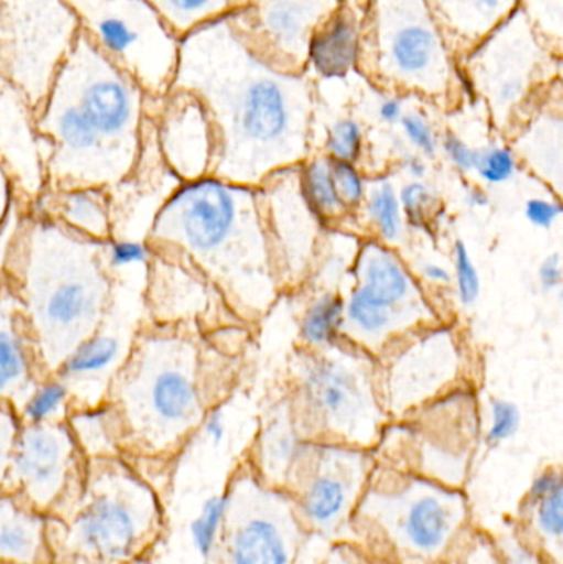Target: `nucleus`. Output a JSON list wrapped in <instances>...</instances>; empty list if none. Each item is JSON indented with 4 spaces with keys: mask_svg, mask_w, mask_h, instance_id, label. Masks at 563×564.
<instances>
[{
    "mask_svg": "<svg viewBox=\"0 0 563 564\" xmlns=\"http://www.w3.org/2000/svg\"><path fill=\"white\" fill-rule=\"evenodd\" d=\"M171 89L194 93L207 108L217 135V177L253 185L306 154V79L270 62L234 10L178 39Z\"/></svg>",
    "mask_w": 563,
    "mask_h": 564,
    "instance_id": "obj_1",
    "label": "nucleus"
},
{
    "mask_svg": "<svg viewBox=\"0 0 563 564\" xmlns=\"http://www.w3.org/2000/svg\"><path fill=\"white\" fill-rule=\"evenodd\" d=\"M327 159L357 164L364 154V129L356 119L343 118L327 131Z\"/></svg>",
    "mask_w": 563,
    "mask_h": 564,
    "instance_id": "obj_38",
    "label": "nucleus"
},
{
    "mask_svg": "<svg viewBox=\"0 0 563 564\" xmlns=\"http://www.w3.org/2000/svg\"><path fill=\"white\" fill-rule=\"evenodd\" d=\"M559 486H562V479L559 474H541V476L534 480V484H532L531 492H529V499H531L532 503H538L539 500L544 499L545 496H549V494Z\"/></svg>",
    "mask_w": 563,
    "mask_h": 564,
    "instance_id": "obj_49",
    "label": "nucleus"
},
{
    "mask_svg": "<svg viewBox=\"0 0 563 564\" xmlns=\"http://www.w3.org/2000/svg\"><path fill=\"white\" fill-rule=\"evenodd\" d=\"M29 207L89 240L105 243L112 237L109 188L86 184L48 185Z\"/></svg>",
    "mask_w": 563,
    "mask_h": 564,
    "instance_id": "obj_20",
    "label": "nucleus"
},
{
    "mask_svg": "<svg viewBox=\"0 0 563 564\" xmlns=\"http://www.w3.org/2000/svg\"><path fill=\"white\" fill-rule=\"evenodd\" d=\"M86 466L88 460L79 453L65 421L22 424L13 443L6 489L53 519L78 496Z\"/></svg>",
    "mask_w": 563,
    "mask_h": 564,
    "instance_id": "obj_12",
    "label": "nucleus"
},
{
    "mask_svg": "<svg viewBox=\"0 0 563 564\" xmlns=\"http://www.w3.org/2000/svg\"><path fill=\"white\" fill-rule=\"evenodd\" d=\"M112 280L111 301L98 327L86 335L55 370L72 388L75 404L106 400L112 380L131 355L139 332L149 324L144 305L145 273Z\"/></svg>",
    "mask_w": 563,
    "mask_h": 564,
    "instance_id": "obj_10",
    "label": "nucleus"
},
{
    "mask_svg": "<svg viewBox=\"0 0 563 564\" xmlns=\"http://www.w3.org/2000/svg\"><path fill=\"white\" fill-rule=\"evenodd\" d=\"M86 39L149 98H162L174 82L178 36L148 0H68Z\"/></svg>",
    "mask_w": 563,
    "mask_h": 564,
    "instance_id": "obj_7",
    "label": "nucleus"
},
{
    "mask_svg": "<svg viewBox=\"0 0 563 564\" xmlns=\"http://www.w3.org/2000/svg\"><path fill=\"white\" fill-rule=\"evenodd\" d=\"M201 332L145 324L106 400L121 416L126 457L175 456L212 406Z\"/></svg>",
    "mask_w": 563,
    "mask_h": 564,
    "instance_id": "obj_5",
    "label": "nucleus"
},
{
    "mask_svg": "<svg viewBox=\"0 0 563 564\" xmlns=\"http://www.w3.org/2000/svg\"><path fill=\"white\" fill-rule=\"evenodd\" d=\"M423 280L435 285H450L453 282L452 273L439 263H423L420 267Z\"/></svg>",
    "mask_w": 563,
    "mask_h": 564,
    "instance_id": "obj_51",
    "label": "nucleus"
},
{
    "mask_svg": "<svg viewBox=\"0 0 563 564\" xmlns=\"http://www.w3.org/2000/svg\"><path fill=\"white\" fill-rule=\"evenodd\" d=\"M370 23L362 55L380 79L423 95L448 91L453 63L429 0H373Z\"/></svg>",
    "mask_w": 563,
    "mask_h": 564,
    "instance_id": "obj_9",
    "label": "nucleus"
},
{
    "mask_svg": "<svg viewBox=\"0 0 563 564\" xmlns=\"http://www.w3.org/2000/svg\"><path fill=\"white\" fill-rule=\"evenodd\" d=\"M148 2L178 39L191 30L235 10V0H148Z\"/></svg>",
    "mask_w": 563,
    "mask_h": 564,
    "instance_id": "obj_31",
    "label": "nucleus"
},
{
    "mask_svg": "<svg viewBox=\"0 0 563 564\" xmlns=\"http://www.w3.org/2000/svg\"><path fill=\"white\" fill-rule=\"evenodd\" d=\"M112 284L101 241L29 207L0 285L15 297L46 373L98 327Z\"/></svg>",
    "mask_w": 563,
    "mask_h": 564,
    "instance_id": "obj_3",
    "label": "nucleus"
},
{
    "mask_svg": "<svg viewBox=\"0 0 563 564\" xmlns=\"http://www.w3.org/2000/svg\"><path fill=\"white\" fill-rule=\"evenodd\" d=\"M552 55L524 10L516 9L468 56V78L496 119H508L538 86Z\"/></svg>",
    "mask_w": 563,
    "mask_h": 564,
    "instance_id": "obj_11",
    "label": "nucleus"
},
{
    "mask_svg": "<svg viewBox=\"0 0 563 564\" xmlns=\"http://www.w3.org/2000/svg\"><path fill=\"white\" fill-rule=\"evenodd\" d=\"M465 204L469 208H486L491 204V198H489L488 192L483 191V188L472 187L466 191Z\"/></svg>",
    "mask_w": 563,
    "mask_h": 564,
    "instance_id": "obj_54",
    "label": "nucleus"
},
{
    "mask_svg": "<svg viewBox=\"0 0 563 564\" xmlns=\"http://www.w3.org/2000/svg\"><path fill=\"white\" fill-rule=\"evenodd\" d=\"M52 519L0 489V564H53Z\"/></svg>",
    "mask_w": 563,
    "mask_h": 564,
    "instance_id": "obj_22",
    "label": "nucleus"
},
{
    "mask_svg": "<svg viewBox=\"0 0 563 564\" xmlns=\"http://www.w3.org/2000/svg\"><path fill=\"white\" fill-rule=\"evenodd\" d=\"M68 0H0V76L33 111L82 36Z\"/></svg>",
    "mask_w": 563,
    "mask_h": 564,
    "instance_id": "obj_8",
    "label": "nucleus"
},
{
    "mask_svg": "<svg viewBox=\"0 0 563 564\" xmlns=\"http://www.w3.org/2000/svg\"><path fill=\"white\" fill-rule=\"evenodd\" d=\"M231 564H288V549L280 530L270 520L255 519L235 532Z\"/></svg>",
    "mask_w": 563,
    "mask_h": 564,
    "instance_id": "obj_27",
    "label": "nucleus"
},
{
    "mask_svg": "<svg viewBox=\"0 0 563 564\" xmlns=\"http://www.w3.org/2000/svg\"><path fill=\"white\" fill-rule=\"evenodd\" d=\"M521 410L512 401L496 398L491 401V424H489L486 443L499 446L511 440L521 427Z\"/></svg>",
    "mask_w": 563,
    "mask_h": 564,
    "instance_id": "obj_41",
    "label": "nucleus"
},
{
    "mask_svg": "<svg viewBox=\"0 0 563 564\" xmlns=\"http://www.w3.org/2000/svg\"><path fill=\"white\" fill-rule=\"evenodd\" d=\"M453 513L443 500L423 497L412 503L405 517V536L420 552H433L448 539Z\"/></svg>",
    "mask_w": 563,
    "mask_h": 564,
    "instance_id": "obj_29",
    "label": "nucleus"
},
{
    "mask_svg": "<svg viewBox=\"0 0 563 564\" xmlns=\"http://www.w3.org/2000/svg\"><path fill=\"white\" fill-rule=\"evenodd\" d=\"M403 169L407 174L413 178V181H423L429 174V165H426L425 159L420 154H407L402 161Z\"/></svg>",
    "mask_w": 563,
    "mask_h": 564,
    "instance_id": "obj_53",
    "label": "nucleus"
},
{
    "mask_svg": "<svg viewBox=\"0 0 563 564\" xmlns=\"http://www.w3.org/2000/svg\"><path fill=\"white\" fill-rule=\"evenodd\" d=\"M403 115H405L403 102L399 98L382 99L379 108H377V116H379L380 121L389 126L399 124Z\"/></svg>",
    "mask_w": 563,
    "mask_h": 564,
    "instance_id": "obj_50",
    "label": "nucleus"
},
{
    "mask_svg": "<svg viewBox=\"0 0 563 564\" xmlns=\"http://www.w3.org/2000/svg\"><path fill=\"white\" fill-rule=\"evenodd\" d=\"M181 182L162 162L148 118L134 169L111 192L112 237L148 238L152 221Z\"/></svg>",
    "mask_w": 563,
    "mask_h": 564,
    "instance_id": "obj_17",
    "label": "nucleus"
},
{
    "mask_svg": "<svg viewBox=\"0 0 563 564\" xmlns=\"http://www.w3.org/2000/svg\"><path fill=\"white\" fill-rule=\"evenodd\" d=\"M519 159L515 149L492 144L478 149L475 174L488 185H502L518 175Z\"/></svg>",
    "mask_w": 563,
    "mask_h": 564,
    "instance_id": "obj_37",
    "label": "nucleus"
},
{
    "mask_svg": "<svg viewBox=\"0 0 563 564\" xmlns=\"http://www.w3.org/2000/svg\"><path fill=\"white\" fill-rule=\"evenodd\" d=\"M400 207L403 220L413 230L432 231L433 217H435L436 195L432 187L422 181H412L403 185L399 192Z\"/></svg>",
    "mask_w": 563,
    "mask_h": 564,
    "instance_id": "obj_36",
    "label": "nucleus"
},
{
    "mask_svg": "<svg viewBox=\"0 0 563 564\" xmlns=\"http://www.w3.org/2000/svg\"><path fill=\"white\" fill-rule=\"evenodd\" d=\"M364 207L367 218L383 243L393 245L402 240L405 220L393 182L389 178L377 181L373 187L367 191Z\"/></svg>",
    "mask_w": 563,
    "mask_h": 564,
    "instance_id": "obj_32",
    "label": "nucleus"
},
{
    "mask_svg": "<svg viewBox=\"0 0 563 564\" xmlns=\"http://www.w3.org/2000/svg\"><path fill=\"white\" fill-rule=\"evenodd\" d=\"M529 19L538 29L548 33L549 39H562V0H524Z\"/></svg>",
    "mask_w": 563,
    "mask_h": 564,
    "instance_id": "obj_43",
    "label": "nucleus"
},
{
    "mask_svg": "<svg viewBox=\"0 0 563 564\" xmlns=\"http://www.w3.org/2000/svg\"><path fill=\"white\" fill-rule=\"evenodd\" d=\"M331 171H333L337 194H339L340 200L346 205L347 210H356V208L362 207L364 202H366L367 182L356 164L331 161Z\"/></svg>",
    "mask_w": 563,
    "mask_h": 564,
    "instance_id": "obj_40",
    "label": "nucleus"
},
{
    "mask_svg": "<svg viewBox=\"0 0 563 564\" xmlns=\"http://www.w3.org/2000/svg\"><path fill=\"white\" fill-rule=\"evenodd\" d=\"M235 15L255 46L288 72L306 66L313 33L340 6V0H235Z\"/></svg>",
    "mask_w": 563,
    "mask_h": 564,
    "instance_id": "obj_13",
    "label": "nucleus"
},
{
    "mask_svg": "<svg viewBox=\"0 0 563 564\" xmlns=\"http://www.w3.org/2000/svg\"><path fill=\"white\" fill-rule=\"evenodd\" d=\"M0 167L20 200L32 204L46 187V144L32 106L9 86L0 88Z\"/></svg>",
    "mask_w": 563,
    "mask_h": 564,
    "instance_id": "obj_18",
    "label": "nucleus"
},
{
    "mask_svg": "<svg viewBox=\"0 0 563 564\" xmlns=\"http://www.w3.org/2000/svg\"><path fill=\"white\" fill-rule=\"evenodd\" d=\"M538 281L544 292H554L561 289L563 281L561 254H549V257L542 261L538 270Z\"/></svg>",
    "mask_w": 563,
    "mask_h": 564,
    "instance_id": "obj_48",
    "label": "nucleus"
},
{
    "mask_svg": "<svg viewBox=\"0 0 563 564\" xmlns=\"http://www.w3.org/2000/svg\"><path fill=\"white\" fill-rule=\"evenodd\" d=\"M17 198H19V195H17L9 175L0 167V221L3 220L10 207L15 204Z\"/></svg>",
    "mask_w": 563,
    "mask_h": 564,
    "instance_id": "obj_52",
    "label": "nucleus"
},
{
    "mask_svg": "<svg viewBox=\"0 0 563 564\" xmlns=\"http://www.w3.org/2000/svg\"><path fill=\"white\" fill-rule=\"evenodd\" d=\"M149 101L82 33L35 109L48 185L112 188L124 181L141 154Z\"/></svg>",
    "mask_w": 563,
    "mask_h": 564,
    "instance_id": "obj_2",
    "label": "nucleus"
},
{
    "mask_svg": "<svg viewBox=\"0 0 563 564\" xmlns=\"http://www.w3.org/2000/svg\"><path fill=\"white\" fill-rule=\"evenodd\" d=\"M149 121L162 162L178 182L212 174L217 135L198 96L184 89H169L162 98H151Z\"/></svg>",
    "mask_w": 563,
    "mask_h": 564,
    "instance_id": "obj_14",
    "label": "nucleus"
},
{
    "mask_svg": "<svg viewBox=\"0 0 563 564\" xmlns=\"http://www.w3.org/2000/svg\"><path fill=\"white\" fill-rule=\"evenodd\" d=\"M149 241L187 258L235 311H263L274 297L273 251L251 185L214 174L181 182L155 215Z\"/></svg>",
    "mask_w": 563,
    "mask_h": 564,
    "instance_id": "obj_4",
    "label": "nucleus"
},
{
    "mask_svg": "<svg viewBox=\"0 0 563 564\" xmlns=\"http://www.w3.org/2000/svg\"><path fill=\"white\" fill-rule=\"evenodd\" d=\"M20 426L22 423H20L15 406L7 401H0V489L6 487L10 456H12L13 443H15Z\"/></svg>",
    "mask_w": 563,
    "mask_h": 564,
    "instance_id": "obj_44",
    "label": "nucleus"
},
{
    "mask_svg": "<svg viewBox=\"0 0 563 564\" xmlns=\"http://www.w3.org/2000/svg\"><path fill=\"white\" fill-rule=\"evenodd\" d=\"M399 124L403 134H405L407 141L419 151L420 155L433 159L439 154V134L422 112H405Z\"/></svg>",
    "mask_w": 563,
    "mask_h": 564,
    "instance_id": "obj_42",
    "label": "nucleus"
},
{
    "mask_svg": "<svg viewBox=\"0 0 563 564\" xmlns=\"http://www.w3.org/2000/svg\"><path fill=\"white\" fill-rule=\"evenodd\" d=\"M443 152H445L448 161L458 169L463 174H472L475 172L476 158H478V149L466 144L455 132H446L440 141Z\"/></svg>",
    "mask_w": 563,
    "mask_h": 564,
    "instance_id": "obj_46",
    "label": "nucleus"
},
{
    "mask_svg": "<svg viewBox=\"0 0 563 564\" xmlns=\"http://www.w3.org/2000/svg\"><path fill=\"white\" fill-rule=\"evenodd\" d=\"M154 253L148 238L111 237L102 243V261L112 278L145 273Z\"/></svg>",
    "mask_w": 563,
    "mask_h": 564,
    "instance_id": "obj_33",
    "label": "nucleus"
},
{
    "mask_svg": "<svg viewBox=\"0 0 563 564\" xmlns=\"http://www.w3.org/2000/svg\"><path fill=\"white\" fill-rule=\"evenodd\" d=\"M228 503H230L228 496L210 497L188 527L192 545L204 560L214 555L218 533H220L225 516H227Z\"/></svg>",
    "mask_w": 563,
    "mask_h": 564,
    "instance_id": "obj_35",
    "label": "nucleus"
},
{
    "mask_svg": "<svg viewBox=\"0 0 563 564\" xmlns=\"http://www.w3.org/2000/svg\"><path fill=\"white\" fill-rule=\"evenodd\" d=\"M346 502V484L334 474H321L307 490L304 509L313 522L327 525L339 517Z\"/></svg>",
    "mask_w": 563,
    "mask_h": 564,
    "instance_id": "obj_34",
    "label": "nucleus"
},
{
    "mask_svg": "<svg viewBox=\"0 0 563 564\" xmlns=\"http://www.w3.org/2000/svg\"><path fill=\"white\" fill-rule=\"evenodd\" d=\"M344 322V299L329 292L320 295L301 321V340L316 350L334 347L343 337Z\"/></svg>",
    "mask_w": 563,
    "mask_h": 564,
    "instance_id": "obj_30",
    "label": "nucleus"
},
{
    "mask_svg": "<svg viewBox=\"0 0 563 564\" xmlns=\"http://www.w3.org/2000/svg\"><path fill=\"white\" fill-rule=\"evenodd\" d=\"M45 373L15 297L0 285V401L17 410Z\"/></svg>",
    "mask_w": 563,
    "mask_h": 564,
    "instance_id": "obj_19",
    "label": "nucleus"
},
{
    "mask_svg": "<svg viewBox=\"0 0 563 564\" xmlns=\"http://www.w3.org/2000/svg\"><path fill=\"white\" fill-rule=\"evenodd\" d=\"M303 391L314 413L337 427H353L376 408L366 367L346 351L313 357L304 367Z\"/></svg>",
    "mask_w": 563,
    "mask_h": 564,
    "instance_id": "obj_16",
    "label": "nucleus"
},
{
    "mask_svg": "<svg viewBox=\"0 0 563 564\" xmlns=\"http://www.w3.org/2000/svg\"><path fill=\"white\" fill-rule=\"evenodd\" d=\"M161 525V499L134 460H89L78 496L52 519L55 562L134 563L151 549Z\"/></svg>",
    "mask_w": 563,
    "mask_h": 564,
    "instance_id": "obj_6",
    "label": "nucleus"
},
{
    "mask_svg": "<svg viewBox=\"0 0 563 564\" xmlns=\"http://www.w3.org/2000/svg\"><path fill=\"white\" fill-rule=\"evenodd\" d=\"M301 197L320 224L336 220L347 214L346 205L337 194L329 159L317 158L301 169L297 181Z\"/></svg>",
    "mask_w": 563,
    "mask_h": 564,
    "instance_id": "obj_28",
    "label": "nucleus"
},
{
    "mask_svg": "<svg viewBox=\"0 0 563 564\" xmlns=\"http://www.w3.org/2000/svg\"><path fill=\"white\" fill-rule=\"evenodd\" d=\"M442 29L452 30L459 40L481 42L506 17L518 9L519 0H429Z\"/></svg>",
    "mask_w": 563,
    "mask_h": 564,
    "instance_id": "obj_25",
    "label": "nucleus"
},
{
    "mask_svg": "<svg viewBox=\"0 0 563 564\" xmlns=\"http://www.w3.org/2000/svg\"><path fill=\"white\" fill-rule=\"evenodd\" d=\"M154 248L144 282L149 324L201 332L208 324L215 299L224 297L187 258L167 248Z\"/></svg>",
    "mask_w": 563,
    "mask_h": 564,
    "instance_id": "obj_15",
    "label": "nucleus"
},
{
    "mask_svg": "<svg viewBox=\"0 0 563 564\" xmlns=\"http://www.w3.org/2000/svg\"><path fill=\"white\" fill-rule=\"evenodd\" d=\"M526 220L532 227L551 230L561 220L562 205L559 200L545 197H532L524 205Z\"/></svg>",
    "mask_w": 563,
    "mask_h": 564,
    "instance_id": "obj_45",
    "label": "nucleus"
},
{
    "mask_svg": "<svg viewBox=\"0 0 563 564\" xmlns=\"http://www.w3.org/2000/svg\"><path fill=\"white\" fill-rule=\"evenodd\" d=\"M357 284L364 295L405 321L420 315L419 288L403 261L386 243H367L357 261Z\"/></svg>",
    "mask_w": 563,
    "mask_h": 564,
    "instance_id": "obj_21",
    "label": "nucleus"
},
{
    "mask_svg": "<svg viewBox=\"0 0 563 564\" xmlns=\"http://www.w3.org/2000/svg\"><path fill=\"white\" fill-rule=\"evenodd\" d=\"M539 527L549 536L561 539L562 519V486L555 487L549 496L539 500Z\"/></svg>",
    "mask_w": 563,
    "mask_h": 564,
    "instance_id": "obj_47",
    "label": "nucleus"
},
{
    "mask_svg": "<svg viewBox=\"0 0 563 564\" xmlns=\"http://www.w3.org/2000/svg\"><path fill=\"white\" fill-rule=\"evenodd\" d=\"M364 25L366 15L360 17L356 7L340 2L311 36L306 65L321 78H346L362 59Z\"/></svg>",
    "mask_w": 563,
    "mask_h": 564,
    "instance_id": "obj_23",
    "label": "nucleus"
},
{
    "mask_svg": "<svg viewBox=\"0 0 563 564\" xmlns=\"http://www.w3.org/2000/svg\"><path fill=\"white\" fill-rule=\"evenodd\" d=\"M2 86H6V83H3L2 76H0V88H2Z\"/></svg>",
    "mask_w": 563,
    "mask_h": 564,
    "instance_id": "obj_55",
    "label": "nucleus"
},
{
    "mask_svg": "<svg viewBox=\"0 0 563 564\" xmlns=\"http://www.w3.org/2000/svg\"><path fill=\"white\" fill-rule=\"evenodd\" d=\"M453 257H455V276H453V280H455L459 304L463 307H473L481 297L483 285L478 268H476L465 241H455Z\"/></svg>",
    "mask_w": 563,
    "mask_h": 564,
    "instance_id": "obj_39",
    "label": "nucleus"
},
{
    "mask_svg": "<svg viewBox=\"0 0 563 564\" xmlns=\"http://www.w3.org/2000/svg\"><path fill=\"white\" fill-rule=\"evenodd\" d=\"M65 423L88 463L126 456L124 427L111 401L75 404Z\"/></svg>",
    "mask_w": 563,
    "mask_h": 564,
    "instance_id": "obj_24",
    "label": "nucleus"
},
{
    "mask_svg": "<svg viewBox=\"0 0 563 564\" xmlns=\"http://www.w3.org/2000/svg\"><path fill=\"white\" fill-rule=\"evenodd\" d=\"M75 406L72 388L55 371L42 375L33 384L22 403L17 406L20 423L39 424L63 423Z\"/></svg>",
    "mask_w": 563,
    "mask_h": 564,
    "instance_id": "obj_26",
    "label": "nucleus"
}]
</instances>
